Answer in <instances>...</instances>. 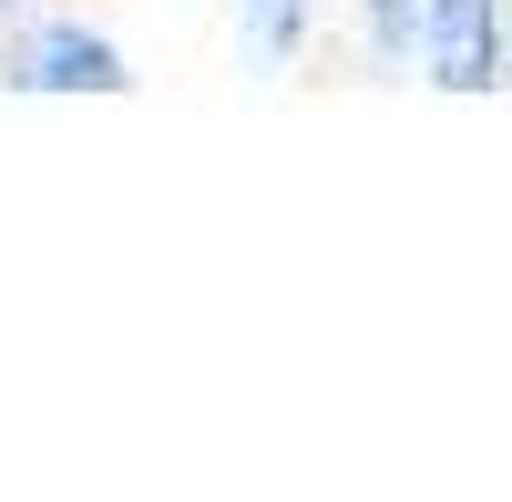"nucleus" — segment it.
<instances>
[{
  "instance_id": "nucleus-1",
  "label": "nucleus",
  "mask_w": 512,
  "mask_h": 502,
  "mask_svg": "<svg viewBox=\"0 0 512 502\" xmlns=\"http://www.w3.org/2000/svg\"><path fill=\"white\" fill-rule=\"evenodd\" d=\"M0 82L11 93H134V62H123L113 31L72 21V11H11Z\"/></svg>"
},
{
  "instance_id": "nucleus-2",
  "label": "nucleus",
  "mask_w": 512,
  "mask_h": 502,
  "mask_svg": "<svg viewBox=\"0 0 512 502\" xmlns=\"http://www.w3.org/2000/svg\"><path fill=\"white\" fill-rule=\"evenodd\" d=\"M410 62L441 93H502V0H420Z\"/></svg>"
},
{
  "instance_id": "nucleus-3",
  "label": "nucleus",
  "mask_w": 512,
  "mask_h": 502,
  "mask_svg": "<svg viewBox=\"0 0 512 502\" xmlns=\"http://www.w3.org/2000/svg\"><path fill=\"white\" fill-rule=\"evenodd\" d=\"M308 11H318V0H236V52H246V72H287L297 52H308Z\"/></svg>"
},
{
  "instance_id": "nucleus-4",
  "label": "nucleus",
  "mask_w": 512,
  "mask_h": 502,
  "mask_svg": "<svg viewBox=\"0 0 512 502\" xmlns=\"http://www.w3.org/2000/svg\"><path fill=\"white\" fill-rule=\"evenodd\" d=\"M359 31L379 62H410V31H420V0H359Z\"/></svg>"
},
{
  "instance_id": "nucleus-5",
  "label": "nucleus",
  "mask_w": 512,
  "mask_h": 502,
  "mask_svg": "<svg viewBox=\"0 0 512 502\" xmlns=\"http://www.w3.org/2000/svg\"><path fill=\"white\" fill-rule=\"evenodd\" d=\"M11 11H31V0H0V21H11Z\"/></svg>"
}]
</instances>
